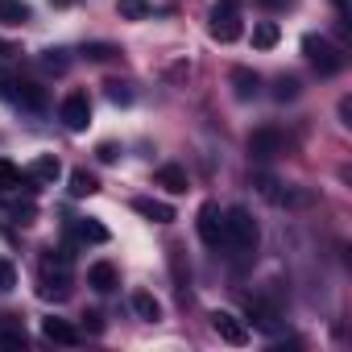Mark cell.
I'll return each mask as SVG.
<instances>
[{
	"label": "cell",
	"instance_id": "24",
	"mask_svg": "<svg viewBox=\"0 0 352 352\" xmlns=\"http://www.w3.org/2000/svg\"><path fill=\"white\" fill-rule=\"evenodd\" d=\"M278 38H282V30H278L274 21H257V25H253V46H257V50H274Z\"/></svg>",
	"mask_w": 352,
	"mask_h": 352
},
{
	"label": "cell",
	"instance_id": "35",
	"mask_svg": "<svg viewBox=\"0 0 352 352\" xmlns=\"http://www.w3.org/2000/svg\"><path fill=\"white\" fill-rule=\"evenodd\" d=\"M257 5H265V9H290L294 0H257Z\"/></svg>",
	"mask_w": 352,
	"mask_h": 352
},
{
	"label": "cell",
	"instance_id": "20",
	"mask_svg": "<svg viewBox=\"0 0 352 352\" xmlns=\"http://www.w3.org/2000/svg\"><path fill=\"white\" fill-rule=\"evenodd\" d=\"M34 13L25 0H0V25H25Z\"/></svg>",
	"mask_w": 352,
	"mask_h": 352
},
{
	"label": "cell",
	"instance_id": "7",
	"mask_svg": "<svg viewBox=\"0 0 352 352\" xmlns=\"http://www.w3.org/2000/svg\"><path fill=\"white\" fill-rule=\"evenodd\" d=\"M58 116H63V124H67L71 133H83V129L91 124V100H87V91H71V96L63 100Z\"/></svg>",
	"mask_w": 352,
	"mask_h": 352
},
{
	"label": "cell",
	"instance_id": "33",
	"mask_svg": "<svg viewBox=\"0 0 352 352\" xmlns=\"http://www.w3.org/2000/svg\"><path fill=\"white\" fill-rule=\"evenodd\" d=\"M83 327H87V331H104V319H100L96 311H87V315H83Z\"/></svg>",
	"mask_w": 352,
	"mask_h": 352
},
{
	"label": "cell",
	"instance_id": "34",
	"mask_svg": "<svg viewBox=\"0 0 352 352\" xmlns=\"http://www.w3.org/2000/svg\"><path fill=\"white\" fill-rule=\"evenodd\" d=\"M340 120H344V124H352V96H344V100H340Z\"/></svg>",
	"mask_w": 352,
	"mask_h": 352
},
{
	"label": "cell",
	"instance_id": "19",
	"mask_svg": "<svg viewBox=\"0 0 352 352\" xmlns=\"http://www.w3.org/2000/svg\"><path fill=\"white\" fill-rule=\"evenodd\" d=\"M133 315L145 319V323H157V319H162V302H157L149 290H137V294H133Z\"/></svg>",
	"mask_w": 352,
	"mask_h": 352
},
{
	"label": "cell",
	"instance_id": "10",
	"mask_svg": "<svg viewBox=\"0 0 352 352\" xmlns=\"http://www.w3.org/2000/svg\"><path fill=\"white\" fill-rule=\"evenodd\" d=\"M0 220L25 228V224L38 220V208H34V199H0Z\"/></svg>",
	"mask_w": 352,
	"mask_h": 352
},
{
	"label": "cell",
	"instance_id": "29",
	"mask_svg": "<svg viewBox=\"0 0 352 352\" xmlns=\"http://www.w3.org/2000/svg\"><path fill=\"white\" fill-rule=\"evenodd\" d=\"M25 344H30V340H25L21 327H13V323H9V327H0V348H25Z\"/></svg>",
	"mask_w": 352,
	"mask_h": 352
},
{
	"label": "cell",
	"instance_id": "18",
	"mask_svg": "<svg viewBox=\"0 0 352 352\" xmlns=\"http://www.w3.org/2000/svg\"><path fill=\"white\" fill-rule=\"evenodd\" d=\"M153 179H157V187H166L170 195H183L191 183H187V170L183 166H162L157 174H153Z\"/></svg>",
	"mask_w": 352,
	"mask_h": 352
},
{
	"label": "cell",
	"instance_id": "1",
	"mask_svg": "<svg viewBox=\"0 0 352 352\" xmlns=\"http://www.w3.org/2000/svg\"><path fill=\"white\" fill-rule=\"evenodd\" d=\"M224 241H228V249H232L236 257L257 253V245H261V228H257V220H253L249 208L236 204V208L224 212Z\"/></svg>",
	"mask_w": 352,
	"mask_h": 352
},
{
	"label": "cell",
	"instance_id": "26",
	"mask_svg": "<svg viewBox=\"0 0 352 352\" xmlns=\"http://www.w3.org/2000/svg\"><path fill=\"white\" fill-rule=\"evenodd\" d=\"M298 91H302V83H298L294 75H278V79H274V100H278V104L298 100Z\"/></svg>",
	"mask_w": 352,
	"mask_h": 352
},
{
	"label": "cell",
	"instance_id": "13",
	"mask_svg": "<svg viewBox=\"0 0 352 352\" xmlns=\"http://www.w3.org/2000/svg\"><path fill=\"white\" fill-rule=\"evenodd\" d=\"M42 336H46V340H54V344H79V340H83V336H79V327H75L71 319H58V315L42 319Z\"/></svg>",
	"mask_w": 352,
	"mask_h": 352
},
{
	"label": "cell",
	"instance_id": "11",
	"mask_svg": "<svg viewBox=\"0 0 352 352\" xmlns=\"http://www.w3.org/2000/svg\"><path fill=\"white\" fill-rule=\"evenodd\" d=\"M21 187H25V191H38V183L30 179L21 166H13L9 157H0V191L9 195V191H21Z\"/></svg>",
	"mask_w": 352,
	"mask_h": 352
},
{
	"label": "cell",
	"instance_id": "2",
	"mask_svg": "<svg viewBox=\"0 0 352 352\" xmlns=\"http://www.w3.org/2000/svg\"><path fill=\"white\" fill-rule=\"evenodd\" d=\"M302 54H307V63H311L323 79H331V75H340V71L348 67V58H344L323 34H307V38H302Z\"/></svg>",
	"mask_w": 352,
	"mask_h": 352
},
{
	"label": "cell",
	"instance_id": "28",
	"mask_svg": "<svg viewBox=\"0 0 352 352\" xmlns=\"http://www.w3.org/2000/svg\"><path fill=\"white\" fill-rule=\"evenodd\" d=\"M116 54H120V50H116L112 42H87V46H83V58H87V63H108V58H116Z\"/></svg>",
	"mask_w": 352,
	"mask_h": 352
},
{
	"label": "cell",
	"instance_id": "32",
	"mask_svg": "<svg viewBox=\"0 0 352 352\" xmlns=\"http://www.w3.org/2000/svg\"><path fill=\"white\" fill-rule=\"evenodd\" d=\"M13 91H17V79L0 75V100H9V104H13Z\"/></svg>",
	"mask_w": 352,
	"mask_h": 352
},
{
	"label": "cell",
	"instance_id": "22",
	"mask_svg": "<svg viewBox=\"0 0 352 352\" xmlns=\"http://www.w3.org/2000/svg\"><path fill=\"white\" fill-rule=\"evenodd\" d=\"M100 191V179L91 170H71V195L75 199H87V195H96Z\"/></svg>",
	"mask_w": 352,
	"mask_h": 352
},
{
	"label": "cell",
	"instance_id": "14",
	"mask_svg": "<svg viewBox=\"0 0 352 352\" xmlns=\"http://www.w3.org/2000/svg\"><path fill=\"white\" fill-rule=\"evenodd\" d=\"M183 257H187V253H183L179 245H170V274H174V290H179V298L191 294V265H187Z\"/></svg>",
	"mask_w": 352,
	"mask_h": 352
},
{
	"label": "cell",
	"instance_id": "25",
	"mask_svg": "<svg viewBox=\"0 0 352 352\" xmlns=\"http://www.w3.org/2000/svg\"><path fill=\"white\" fill-rule=\"evenodd\" d=\"M116 13L124 21H145L153 13V5H149V0H116Z\"/></svg>",
	"mask_w": 352,
	"mask_h": 352
},
{
	"label": "cell",
	"instance_id": "4",
	"mask_svg": "<svg viewBox=\"0 0 352 352\" xmlns=\"http://www.w3.org/2000/svg\"><path fill=\"white\" fill-rule=\"evenodd\" d=\"M245 34L241 25V0H216L212 9V38L216 42H236Z\"/></svg>",
	"mask_w": 352,
	"mask_h": 352
},
{
	"label": "cell",
	"instance_id": "23",
	"mask_svg": "<svg viewBox=\"0 0 352 352\" xmlns=\"http://www.w3.org/2000/svg\"><path fill=\"white\" fill-rule=\"evenodd\" d=\"M38 67H42L46 75H67V67H71V54L50 46V50H42V54H38Z\"/></svg>",
	"mask_w": 352,
	"mask_h": 352
},
{
	"label": "cell",
	"instance_id": "3",
	"mask_svg": "<svg viewBox=\"0 0 352 352\" xmlns=\"http://www.w3.org/2000/svg\"><path fill=\"white\" fill-rule=\"evenodd\" d=\"M245 311H249V323H253L257 331H265V336H282V331H286V315H282V307L270 302L265 294H249Z\"/></svg>",
	"mask_w": 352,
	"mask_h": 352
},
{
	"label": "cell",
	"instance_id": "17",
	"mask_svg": "<svg viewBox=\"0 0 352 352\" xmlns=\"http://www.w3.org/2000/svg\"><path fill=\"white\" fill-rule=\"evenodd\" d=\"M25 174H30L34 183H54L58 174H63V162H58L54 153H42V157H34V162H30V170H25Z\"/></svg>",
	"mask_w": 352,
	"mask_h": 352
},
{
	"label": "cell",
	"instance_id": "16",
	"mask_svg": "<svg viewBox=\"0 0 352 352\" xmlns=\"http://www.w3.org/2000/svg\"><path fill=\"white\" fill-rule=\"evenodd\" d=\"M133 212H137V216H145V220H153V224H170V220H174V208H170V204H162V199H149V195L133 199Z\"/></svg>",
	"mask_w": 352,
	"mask_h": 352
},
{
	"label": "cell",
	"instance_id": "21",
	"mask_svg": "<svg viewBox=\"0 0 352 352\" xmlns=\"http://www.w3.org/2000/svg\"><path fill=\"white\" fill-rule=\"evenodd\" d=\"M75 236H79V241H87V245H108V228H104L100 220H91V216L75 220Z\"/></svg>",
	"mask_w": 352,
	"mask_h": 352
},
{
	"label": "cell",
	"instance_id": "30",
	"mask_svg": "<svg viewBox=\"0 0 352 352\" xmlns=\"http://www.w3.org/2000/svg\"><path fill=\"white\" fill-rule=\"evenodd\" d=\"M13 286H17V265L9 257H0V294H9Z\"/></svg>",
	"mask_w": 352,
	"mask_h": 352
},
{
	"label": "cell",
	"instance_id": "6",
	"mask_svg": "<svg viewBox=\"0 0 352 352\" xmlns=\"http://www.w3.org/2000/svg\"><path fill=\"white\" fill-rule=\"evenodd\" d=\"M195 228H199V241L208 245V249H228V241H224V212H220V204H204L199 208V216H195Z\"/></svg>",
	"mask_w": 352,
	"mask_h": 352
},
{
	"label": "cell",
	"instance_id": "9",
	"mask_svg": "<svg viewBox=\"0 0 352 352\" xmlns=\"http://www.w3.org/2000/svg\"><path fill=\"white\" fill-rule=\"evenodd\" d=\"M228 83H232V96L236 100H257V91H261V75L257 71H249V67H232V75H228Z\"/></svg>",
	"mask_w": 352,
	"mask_h": 352
},
{
	"label": "cell",
	"instance_id": "5",
	"mask_svg": "<svg viewBox=\"0 0 352 352\" xmlns=\"http://www.w3.org/2000/svg\"><path fill=\"white\" fill-rule=\"evenodd\" d=\"M282 153H286V137H282V129L261 124V129L249 133V157H253V162H274V157H282Z\"/></svg>",
	"mask_w": 352,
	"mask_h": 352
},
{
	"label": "cell",
	"instance_id": "36",
	"mask_svg": "<svg viewBox=\"0 0 352 352\" xmlns=\"http://www.w3.org/2000/svg\"><path fill=\"white\" fill-rule=\"evenodd\" d=\"M9 54H17V50H13V46H9V42H0V63H5V58H9Z\"/></svg>",
	"mask_w": 352,
	"mask_h": 352
},
{
	"label": "cell",
	"instance_id": "31",
	"mask_svg": "<svg viewBox=\"0 0 352 352\" xmlns=\"http://www.w3.org/2000/svg\"><path fill=\"white\" fill-rule=\"evenodd\" d=\"M96 157H100V162H116V157H120V145H116V141H104V145L96 149Z\"/></svg>",
	"mask_w": 352,
	"mask_h": 352
},
{
	"label": "cell",
	"instance_id": "12",
	"mask_svg": "<svg viewBox=\"0 0 352 352\" xmlns=\"http://www.w3.org/2000/svg\"><path fill=\"white\" fill-rule=\"evenodd\" d=\"M87 286H91V290H100V294H112V290L120 286L116 265H112V261H96V265L87 270Z\"/></svg>",
	"mask_w": 352,
	"mask_h": 352
},
{
	"label": "cell",
	"instance_id": "8",
	"mask_svg": "<svg viewBox=\"0 0 352 352\" xmlns=\"http://www.w3.org/2000/svg\"><path fill=\"white\" fill-rule=\"evenodd\" d=\"M208 319H212V327H216V336H220V340H228V344H236V348H241V344H249V327H245L232 311H212Z\"/></svg>",
	"mask_w": 352,
	"mask_h": 352
},
{
	"label": "cell",
	"instance_id": "15",
	"mask_svg": "<svg viewBox=\"0 0 352 352\" xmlns=\"http://www.w3.org/2000/svg\"><path fill=\"white\" fill-rule=\"evenodd\" d=\"M13 104H21V108H30V112H42V108L50 104V96H46V87H38V83H21V79H17Z\"/></svg>",
	"mask_w": 352,
	"mask_h": 352
},
{
	"label": "cell",
	"instance_id": "27",
	"mask_svg": "<svg viewBox=\"0 0 352 352\" xmlns=\"http://www.w3.org/2000/svg\"><path fill=\"white\" fill-rule=\"evenodd\" d=\"M104 96H108L116 108H129V104H133V87H129L124 79H108V83H104Z\"/></svg>",
	"mask_w": 352,
	"mask_h": 352
}]
</instances>
